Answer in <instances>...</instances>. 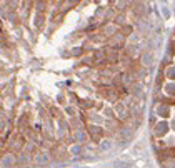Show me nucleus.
<instances>
[{
    "label": "nucleus",
    "instance_id": "nucleus-1",
    "mask_svg": "<svg viewBox=\"0 0 175 168\" xmlns=\"http://www.w3.org/2000/svg\"><path fill=\"white\" fill-rule=\"evenodd\" d=\"M100 148H102V150H108V148H112V143L110 141H104V143L100 145Z\"/></svg>",
    "mask_w": 175,
    "mask_h": 168
},
{
    "label": "nucleus",
    "instance_id": "nucleus-2",
    "mask_svg": "<svg viewBox=\"0 0 175 168\" xmlns=\"http://www.w3.org/2000/svg\"><path fill=\"white\" fill-rule=\"evenodd\" d=\"M143 63H145V65H150V63H152V57L145 55V57H143Z\"/></svg>",
    "mask_w": 175,
    "mask_h": 168
}]
</instances>
